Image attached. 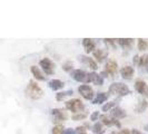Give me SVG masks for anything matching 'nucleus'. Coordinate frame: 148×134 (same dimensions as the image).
I'll list each match as a JSON object with an SVG mask.
<instances>
[{"label": "nucleus", "instance_id": "nucleus-8", "mask_svg": "<svg viewBox=\"0 0 148 134\" xmlns=\"http://www.w3.org/2000/svg\"><path fill=\"white\" fill-rule=\"evenodd\" d=\"M135 89L141 94V95H148V86L147 84L144 82V81H141V79H137L136 82H135Z\"/></svg>", "mask_w": 148, "mask_h": 134}, {"label": "nucleus", "instance_id": "nucleus-27", "mask_svg": "<svg viewBox=\"0 0 148 134\" xmlns=\"http://www.w3.org/2000/svg\"><path fill=\"white\" fill-rule=\"evenodd\" d=\"M65 130L62 125H56V126L52 128V134H64Z\"/></svg>", "mask_w": 148, "mask_h": 134}, {"label": "nucleus", "instance_id": "nucleus-19", "mask_svg": "<svg viewBox=\"0 0 148 134\" xmlns=\"http://www.w3.org/2000/svg\"><path fill=\"white\" fill-rule=\"evenodd\" d=\"M94 56L98 61H103V60L107 57V52L104 49H97L94 52Z\"/></svg>", "mask_w": 148, "mask_h": 134}, {"label": "nucleus", "instance_id": "nucleus-26", "mask_svg": "<svg viewBox=\"0 0 148 134\" xmlns=\"http://www.w3.org/2000/svg\"><path fill=\"white\" fill-rule=\"evenodd\" d=\"M139 66H148V55H144L139 57V61H138Z\"/></svg>", "mask_w": 148, "mask_h": 134}, {"label": "nucleus", "instance_id": "nucleus-33", "mask_svg": "<svg viewBox=\"0 0 148 134\" xmlns=\"http://www.w3.org/2000/svg\"><path fill=\"white\" fill-rule=\"evenodd\" d=\"M119 134H132V132H130L129 130H121V131L119 132Z\"/></svg>", "mask_w": 148, "mask_h": 134}, {"label": "nucleus", "instance_id": "nucleus-13", "mask_svg": "<svg viewBox=\"0 0 148 134\" xmlns=\"http://www.w3.org/2000/svg\"><path fill=\"white\" fill-rule=\"evenodd\" d=\"M82 45H84V47H85V49H86V52H91L94 49H95V47H96V44H95V41L92 40V39H90V38H85L84 40H82Z\"/></svg>", "mask_w": 148, "mask_h": 134}, {"label": "nucleus", "instance_id": "nucleus-34", "mask_svg": "<svg viewBox=\"0 0 148 134\" xmlns=\"http://www.w3.org/2000/svg\"><path fill=\"white\" fill-rule=\"evenodd\" d=\"M132 134H143V133L139 132L138 130H133V131H132Z\"/></svg>", "mask_w": 148, "mask_h": 134}, {"label": "nucleus", "instance_id": "nucleus-21", "mask_svg": "<svg viewBox=\"0 0 148 134\" xmlns=\"http://www.w3.org/2000/svg\"><path fill=\"white\" fill-rule=\"evenodd\" d=\"M73 90H66V92H60V93H58L57 95H56V99L57 101H62L65 97L67 96H70V95H73Z\"/></svg>", "mask_w": 148, "mask_h": 134}, {"label": "nucleus", "instance_id": "nucleus-12", "mask_svg": "<svg viewBox=\"0 0 148 134\" xmlns=\"http://www.w3.org/2000/svg\"><path fill=\"white\" fill-rule=\"evenodd\" d=\"M120 74L125 79H130L134 76V74H135V70H134V68L132 66H125L121 68Z\"/></svg>", "mask_w": 148, "mask_h": 134}, {"label": "nucleus", "instance_id": "nucleus-17", "mask_svg": "<svg viewBox=\"0 0 148 134\" xmlns=\"http://www.w3.org/2000/svg\"><path fill=\"white\" fill-rule=\"evenodd\" d=\"M82 58V60L85 63V64H87L91 69H94V70H96L97 68H98V66H97V63L95 61V60L92 59V58H90V57H87V56H82L80 57Z\"/></svg>", "mask_w": 148, "mask_h": 134}, {"label": "nucleus", "instance_id": "nucleus-22", "mask_svg": "<svg viewBox=\"0 0 148 134\" xmlns=\"http://www.w3.org/2000/svg\"><path fill=\"white\" fill-rule=\"evenodd\" d=\"M117 40L123 47H129L134 43V39H129V38H123V39H117Z\"/></svg>", "mask_w": 148, "mask_h": 134}, {"label": "nucleus", "instance_id": "nucleus-9", "mask_svg": "<svg viewBox=\"0 0 148 134\" xmlns=\"http://www.w3.org/2000/svg\"><path fill=\"white\" fill-rule=\"evenodd\" d=\"M51 114L53 115V122L55 123L65 121L67 119V114L62 110H59V108H53L51 111Z\"/></svg>", "mask_w": 148, "mask_h": 134}, {"label": "nucleus", "instance_id": "nucleus-15", "mask_svg": "<svg viewBox=\"0 0 148 134\" xmlns=\"http://www.w3.org/2000/svg\"><path fill=\"white\" fill-rule=\"evenodd\" d=\"M111 114H112V117H115V119H124L125 116H126V113L125 111L123 110V108H120V107H115L112 111H111Z\"/></svg>", "mask_w": 148, "mask_h": 134}, {"label": "nucleus", "instance_id": "nucleus-14", "mask_svg": "<svg viewBox=\"0 0 148 134\" xmlns=\"http://www.w3.org/2000/svg\"><path fill=\"white\" fill-rule=\"evenodd\" d=\"M30 70H31V73H32V76H34L36 79H38V81H45V79H46V77H45L44 74L41 73V70L39 69V67L31 66Z\"/></svg>", "mask_w": 148, "mask_h": 134}, {"label": "nucleus", "instance_id": "nucleus-5", "mask_svg": "<svg viewBox=\"0 0 148 134\" xmlns=\"http://www.w3.org/2000/svg\"><path fill=\"white\" fill-rule=\"evenodd\" d=\"M78 92H79V94H80L84 98H86V99H88V101L92 99L94 96H95L94 89L91 88L89 85H82V86H79Z\"/></svg>", "mask_w": 148, "mask_h": 134}, {"label": "nucleus", "instance_id": "nucleus-16", "mask_svg": "<svg viewBox=\"0 0 148 134\" xmlns=\"http://www.w3.org/2000/svg\"><path fill=\"white\" fill-rule=\"evenodd\" d=\"M65 86V84L62 81H59V79H51L49 82V87L53 90H58V89L62 88Z\"/></svg>", "mask_w": 148, "mask_h": 134}, {"label": "nucleus", "instance_id": "nucleus-11", "mask_svg": "<svg viewBox=\"0 0 148 134\" xmlns=\"http://www.w3.org/2000/svg\"><path fill=\"white\" fill-rule=\"evenodd\" d=\"M117 63L115 60H109L107 64H106V73L109 74L110 76H115L117 73Z\"/></svg>", "mask_w": 148, "mask_h": 134}, {"label": "nucleus", "instance_id": "nucleus-1", "mask_svg": "<svg viewBox=\"0 0 148 134\" xmlns=\"http://www.w3.org/2000/svg\"><path fill=\"white\" fill-rule=\"evenodd\" d=\"M26 95L31 99H39V98L42 97L44 92L37 83L34 82V81H30L28 86L26 87Z\"/></svg>", "mask_w": 148, "mask_h": 134}, {"label": "nucleus", "instance_id": "nucleus-23", "mask_svg": "<svg viewBox=\"0 0 148 134\" xmlns=\"http://www.w3.org/2000/svg\"><path fill=\"white\" fill-rule=\"evenodd\" d=\"M87 117V113L86 112H80V113H75L74 115L71 116V119L74 121H80Z\"/></svg>", "mask_w": 148, "mask_h": 134}, {"label": "nucleus", "instance_id": "nucleus-3", "mask_svg": "<svg viewBox=\"0 0 148 134\" xmlns=\"http://www.w3.org/2000/svg\"><path fill=\"white\" fill-rule=\"evenodd\" d=\"M66 107L74 113H80L85 110V105L82 104V102L78 98H74V99L66 102Z\"/></svg>", "mask_w": 148, "mask_h": 134}, {"label": "nucleus", "instance_id": "nucleus-10", "mask_svg": "<svg viewBox=\"0 0 148 134\" xmlns=\"http://www.w3.org/2000/svg\"><path fill=\"white\" fill-rule=\"evenodd\" d=\"M101 123H104L107 126H111V125H116L117 127H120V123L117 119L112 116H107V115H103L101 116Z\"/></svg>", "mask_w": 148, "mask_h": 134}, {"label": "nucleus", "instance_id": "nucleus-4", "mask_svg": "<svg viewBox=\"0 0 148 134\" xmlns=\"http://www.w3.org/2000/svg\"><path fill=\"white\" fill-rule=\"evenodd\" d=\"M39 64H40L41 68L44 69V72L47 75L53 74V72H55V64H53L49 58H47V57H46V58H42V59L39 61Z\"/></svg>", "mask_w": 148, "mask_h": 134}, {"label": "nucleus", "instance_id": "nucleus-25", "mask_svg": "<svg viewBox=\"0 0 148 134\" xmlns=\"http://www.w3.org/2000/svg\"><path fill=\"white\" fill-rule=\"evenodd\" d=\"M147 47H148V43L145 39H143V38L138 39V49L139 50H145Z\"/></svg>", "mask_w": 148, "mask_h": 134}, {"label": "nucleus", "instance_id": "nucleus-7", "mask_svg": "<svg viewBox=\"0 0 148 134\" xmlns=\"http://www.w3.org/2000/svg\"><path fill=\"white\" fill-rule=\"evenodd\" d=\"M103 82H104V78L95 72L89 73L88 76H87V83H94L95 85L100 86V85H103Z\"/></svg>", "mask_w": 148, "mask_h": 134}, {"label": "nucleus", "instance_id": "nucleus-24", "mask_svg": "<svg viewBox=\"0 0 148 134\" xmlns=\"http://www.w3.org/2000/svg\"><path fill=\"white\" fill-rule=\"evenodd\" d=\"M92 131H94V133H96V134H104V132H105L101 123H96V124L94 125V127H92Z\"/></svg>", "mask_w": 148, "mask_h": 134}, {"label": "nucleus", "instance_id": "nucleus-6", "mask_svg": "<svg viewBox=\"0 0 148 134\" xmlns=\"http://www.w3.org/2000/svg\"><path fill=\"white\" fill-rule=\"evenodd\" d=\"M87 76H88V73L82 69H75L71 72V77L77 82L87 83Z\"/></svg>", "mask_w": 148, "mask_h": 134}, {"label": "nucleus", "instance_id": "nucleus-32", "mask_svg": "<svg viewBox=\"0 0 148 134\" xmlns=\"http://www.w3.org/2000/svg\"><path fill=\"white\" fill-rule=\"evenodd\" d=\"M64 134H77V133H76V131L73 130V128H68V130H65Z\"/></svg>", "mask_w": 148, "mask_h": 134}, {"label": "nucleus", "instance_id": "nucleus-36", "mask_svg": "<svg viewBox=\"0 0 148 134\" xmlns=\"http://www.w3.org/2000/svg\"><path fill=\"white\" fill-rule=\"evenodd\" d=\"M111 134H116V133H115V132H111Z\"/></svg>", "mask_w": 148, "mask_h": 134}, {"label": "nucleus", "instance_id": "nucleus-30", "mask_svg": "<svg viewBox=\"0 0 148 134\" xmlns=\"http://www.w3.org/2000/svg\"><path fill=\"white\" fill-rule=\"evenodd\" d=\"M76 133L77 134H87V130L84 126H78L76 128Z\"/></svg>", "mask_w": 148, "mask_h": 134}, {"label": "nucleus", "instance_id": "nucleus-18", "mask_svg": "<svg viewBox=\"0 0 148 134\" xmlns=\"http://www.w3.org/2000/svg\"><path fill=\"white\" fill-rule=\"evenodd\" d=\"M107 98H108V94H106V93H98L97 96L92 99V103L94 104H101V103H104Z\"/></svg>", "mask_w": 148, "mask_h": 134}, {"label": "nucleus", "instance_id": "nucleus-20", "mask_svg": "<svg viewBox=\"0 0 148 134\" xmlns=\"http://www.w3.org/2000/svg\"><path fill=\"white\" fill-rule=\"evenodd\" d=\"M147 106H148V102L146 101V99H143L140 103H138V105L136 106L135 112H136V113H143V112L146 111Z\"/></svg>", "mask_w": 148, "mask_h": 134}, {"label": "nucleus", "instance_id": "nucleus-35", "mask_svg": "<svg viewBox=\"0 0 148 134\" xmlns=\"http://www.w3.org/2000/svg\"><path fill=\"white\" fill-rule=\"evenodd\" d=\"M145 130H146V131H148V125H146V126H145Z\"/></svg>", "mask_w": 148, "mask_h": 134}, {"label": "nucleus", "instance_id": "nucleus-2", "mask_svg": "<svg viewBox=\"0 0 148 134\" xmlns=\"http://www.w3.org/2000/svg\"><path fill=\"white\" fill-rule=\"evenodd\" d=\"M108 92L110 94H115V95H119V96H126L128 94H130V89L128 88L126 84H123V83H112Z\"/></svg>", "mask_w": 148, "mask_h": 134}, {"label": "nucleus", "instance_id": "nucleus-29", "mask_svg": "<svg viewBox=\"0 0 148 134\" xmlns=\"http://www.w3.org/2000/svg\"><path fill=\"white\" fill-rule=\"evenodd\" d=\"M114 106H115V103H114V102H109V103H107L106 105H104V106H103V111L108 112L109 110H111Z\"/></svg>", "mask_w": 148, "mask_h": 134}, {"label": "nucleus", "instance_id": "nucleus-28", "mask_svg": "<svg viewBox=\"0 0 148 134\" xmlns=\"http://www.w3.org/2000/svg\"><path fill=\"white\" fill-rule=\"evenodd\" d=\"M71 68H73V63H71V61H66V63L62 65V69H64L65 72L71 70Z\"/></svg>", "mask_w": 148, "mask_h": 134}, {"label": "nucleus", "instance_id": "nucleus-31", "mask_svg": "<svg viewBox=\"0 0 148 134\" xmlns=\"http://www.w3.org/2000/svg\"><path fill=\"white\" fill-rule=\"evenodd\" d=\"M99 117V112H94L91 115H90V121H97V119Z\"/></svg>", "mask_w": 148, "mask_h": 134}]
</instances>
